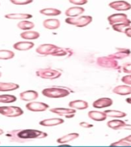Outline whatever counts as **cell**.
I'll use <instances>...</instances> for the list:
<instances>
[{
  "label": "cell",
  "instance_id": "obj_11",
  "mask_svg": "<svg viewBox=\"0 0 131 147\" xmlns=\"http://www.w3.org/2000/svg\"><path fill=\"white\" fill-rule=\"evenodd\" d=\"M109 6L113 9L119 12H126L131 9V4L126 1L124 0H118L113 1L109 4Z\"/></svg>",
  "mask_w": 131,
  "mask_h": 147
},
{
  "label": "cell",
  "instance_id": "obj_23",
  "mask_svg": "<svg viewBox=\"0 0 131 147\" xmlns=\"http://www.w3.org/2000/svg\"><path fill=\"white\" fill-rule=\"evenodd\" d=\"M5 19L14 20H27L32 18V15L29 13H9L5 15Z\"/></svg>",
  "mask_w": 131,
  "mask_h": 147
},
{
  "label": "cell",
  "instance_id": "obj_14",
  "mask_svg": "<svg viewBox=\"0 0 131 147\" xmlns=\"http://www.w3.org/2000/svg\"><path fill=\"white\" fill-rule=\"evenodd\" d=\"M64 123V120L61 118H50L43 119L39 123V124L42 126L45 127H52V126H56V125H61Z\"/></svg>",
  "mask_w": 131,
  "mask_h": 147
},
{
  "label": "cell",
  "instance_id": "obj_44",
  "mask_svg": "<svg viewBox=\"0 0 131 147\" xmlns=\"http://www.w3.org/2000/svg\"><path fill=\"white\" fill-rule=\"evenodd\" d=\"M1 76H2V72H0V77H1Z\"/></svg>",
  "mask_w": 131,
  "mask_h": 147
},
{
  "label": "cell",
  "instance_id": "obj_36",
  "mask_svg": "<svg viewBox=\"0 0 131 147\" xmlns=\"http://www.w3.org/2000/svg\"><path fill=\"white\" fill-rule=\"evenodd\" d=\"M69 2L76 5H84L88 3V0H69Z\"/></svg>",
  "mask_w": 131,
  "mask_h": 147
},
{
  "label": "cell",
  "instance_id": "obj_41",
  "mask_svg": "<svg viewBox=\"0 0 131 147\" xmlns=\"http://www.w3.org/2000/svg\"><path fill=\"white\" fill-rule=\"evenodd\" d=\"M124 139H125V140H126V141H127V142H130V143H131V135L127 136L124 138Z\"/></svg>",
  "mask_w": 131,
  "mask_h": 147
},
{
  "label": "cell",
  "instance_id": "obj_20",
  "mask_svg": "<svg viewBox=\"0 0 131 147\" xmlns=\"http://www.w3.org/2000/svg\"><path fill=\"white\" fill-rule=\"evenodd\" d=\"M79 136H80V134L77 133H69V134L64 135L57 139L56 142L59 144H66V143H69L73 140H76L77 138H79Z\"/></svg>",
  "mask_w": 131,
  "mask_h": 147
},
{
  "label": "cell",
  "instance_id": "obj_26",
  "mask_svg": "<svg viewBox=\"0 0 131 147\" xmlns=\"http://www.w3.org/2000/svg\"><path fill=\"white\" fill-rule=\"evenodd\" d=\"M39 13L46 16H57L62 13L61 10L55 8H45L39 10Z\"/></svg>",
  "mask_w": 131,
  "mask_h": 147
},
{
  "label": "cell",
  "instance_id": "obj_16",
  "mask_svg": "<svg viewBox=\"0 0 131 147\" xmlns=\"http://www.w3.org/2000/svg\"><path fill=\"white\" fill-rule=\"evenodd\" d=\"M113 92L119 96H129L131 94V86L126 84L120 85L114 87L113 89Z\"/></svg>",
  "mask_w": 131,
  "mask_h": 147
},
{
  "label": "cell",
  "instance_id": "obj_31",
  "mask_svg": "<svg viewBox=\"0 0 131 147\" xmlns=\"http://www.w3.org/2000/svg\"><path fill=\"white\" fill-rule=\"evenodd\" d=\"M15 53L8 49H0V60H9L14 58Z\"/></svg>",
  "mask_w": 131,
  "mask_h": 147
},
{
  "label": "cell",
  "instance_id": "obj_42",
  "mask_svg": "<svg viewBox=\"0 0 131 147\" xmlns=\"http://www.w3.org/2000/svg\"><path fill=\"white\" fill-rule=\"evenodd\" d=\"M126 102L127 103L130 104L131 105V97H128L127 99H126Z\"/></svg>",
  "mask_w": 131,
  "mask_h": 147
},
{
  "label": "cell",
  "instance_id": "obj_27",
  "mask_svg": "<svg viewBox=\"0 0 131 147\" xmlns=\"http://www.w3.org/2000/svg\"><path fill=\"white\" fill-rule=\"evenodd\" d=\"M125 122L118 119H115L113 120L108 121L107 123V125L109 128L113 129V130H120L121 129L122 126L125 125Z\"/></svg>",
  "mask_w": 131,
  "mask_h": 147
},
{
  "label": "cell",
  "instance_id": "obj_30",
  "mask_svg": "<svg viewBox=\"0 0 131 147\" xmlns=\"http://www.w3.org/2000/svg\"><path fill=\"white\" fill-rule=\"evenodd\" d=\"M112 29H113L114 31L117 32H121L124 33L125 30L127 28L131 26V22H123V23H118V24H115L111 26Z\"/></svg>",
  "mask_w": 131,
  "mask_h": 147
},
{
  "label": "cell",
  "instance_id": "obj_7",
  "mask_svg": "<svg viewBox=\"0 0 131 147\" xmlns=\"http://www.w3.org/2000/svg\"><path fill=\"white\" fill-rule=\"evenodd\" d=\"M59 48H60L59 46H56L54 44H42V45L37 47V49H36V52L39 55H42V56H56Z\"/></svg>",
  "mask_w": 131,
  "mask_h": 147
},
{
  "label": "cell",
  "instance_id": "obj_17",
  "mask_svg": "<svg viewBox=\"0 0 131 147\" xmlns=\"http://www.w3.org/2000/svg\"><path fill=\"white\" fill-rule=\"evenodd\" d=\"M131 51L130 49H125V48H122V49H117V51L116 53H113V54H110L109 55L110 57L112 58L115 59H124L128 57L130 55Z\"/></svg>",
  "mask_w": 131,
  "mask_h": 147
},
{
  "label": "cell",
  "instance_id": "obj_6",
  "mask_svg": "<svg viewBox=\"0 0 131 147\" xmlns=\"http://www.w3.org/2000/svg\"><path fill=\"white\" fill-rule=\"evenodd\" d=\"M23 110L19 106H0V114L2 116L15 118L23 115Z\"/></svg>",
  "mask_w": 131,
  "mask_h": 147
},
{
  "label": "cell",
  "instance_id": "obj_38",
  "mask_svg": "<svg viewBox=\"0 0 131 147\" xmlns=\"http://www.w3.org/2000/svg\"><path fill=\"white\" fill-rule=\"evenodd\" d=\"M79 125H80V126H81V127L85 128V129H90V128L93 127V124L86 123V122H80Z\"/></svg>",
  "mask_w": 131,
  "mask_h": 147
},
{
  "label": "cell",
  "instance_id": "obj_8",
  "mask_svg": "<svg viewBox=\"0 0 131 147\" xmlns=\"http://www.w3.org/2000/svg\"><path fill=\"white\" fill-rule=\"evenodd\" d=\"M49 111L52 113L56 114L58 116H65L67 119H72L75 116L76 111V109L72 108H61V107H57V108H52L49 109Z\"/></svg>",
  "mask_w": 131,
  "mask_h": 147
},
{
  "label": "cell",
  "instance_id": "obj_37",
  "mask_svg": "<svg viewBox=\"0 0 131 147\" xmlns=\"http://www.w3.org/2000/svg\"><path fill=\"white\" fill-rule=\"evenodd\" d=\"M121 82L123 83H124V84L131 86V74H129V75H126L123 76L121 79Z\"/></svg>",
  "mask_w": 131,
  "mask_h": 147
},
{
  "label": "cell",
  "instance_id": "obj_18",
  "mask_svg": "<svg viewBox=\"0 0 131 147\" xmlns=\"http://www.w3.org/2000/svg\"><path fill=\"white\" fill-rule=\"evenodd\" d=\"M85 12V9L81 6H73L66 10L65 15L67 17H78Z\"/></svg>",
  "mask_w": 131,
  "mask_h": 147
},
{
  "label": "cell",
  "instance_id": "obj_43",
  "mask_svg": "<svg viewBox=\"0 0 131 147\" xmlns=\"http://www.w3.org/2000/svg\"><path fill=\"white\" fill-rule=\"evenodd\" d=\"M3 134H4V130L3 129H0V136H2Z\"/></svg>",
  "mask_w": 131,
  "mask_h": 147
},
{
  "label": "cell",
  "instance_id": "obj_10",
  "mask_svg": "<svg viewBox=\"0 0 131 147\" xmlns=\"http://www.w3.org/2000/svg\"><path fill=\"white\" fill-rule=\"evenodd\" d=\"M107 20H108L109 24L110 26L118 24V23H123V22H131V20L128 19L127 15H126L125 13H115V14H112L107 17Z\"/></svg>",
  "mask_w": 131,
  "mask_h": 147
},
{
  "label": "cell",
  "instance_id": "obj_9",
  "mask_svg": "<svg viewBox=\"0 0 131 147\" xmlns=\"http://www.w3.org/2000/svg\"><path fill=\"white\" fill-rule=\"evenodd\" d=\"M26 108L31 112H35V113H39V112H44L47 110L49 106L48 104L45 103V102H36V101H31L29 102L26 105Z\"/></svg>",
  "mask_w": 131,
  "mask_h": 147
},
{
  "label": "cell",
  "instance_id": "obj_13",
  "mask_svg": "<svg viewBox=\"0 0 131 147\" xmlns=\"http://www.w3.org/2000/svg\"><path fill=\"white\" fill-rule=\"evenodd\" d=\"M39 97V93L35 90H26L22 92L20 94V98L21 100L26 102L34 101Z\"/></svg>",
  "mask_w": 131,
  "mask_h": 147
},
{
  "label": "cell",
  "instance_id": "obj_19",
  "mask_svg": "<svg viewBox=\"0 0 131 147\" xmlns=\"http://www.w3.org/2000/svg\"><path fill=\"white\" fill-rule=\"evenodd\" d=\"M43 26L45 29L49 30H55L60 27V21L57 19H48L44 20Z\"/></svg>",
  "mask_w": 131,
  "mask_h": 147
},
{
  "label": "cell",
  "instance_id": "obj_25",
  "mask_svg": "<svg viewBox=\"0 0 131 147\" xmlns=\"http://www.w3.org/2000/svg\"><path fill=\"white\" fill-rule=\"evenodd\" d=\"M20 88V85L13 82H0V92H11Z\"/></svg>",
  "mask_w": 131,
  "mask_h": 147
},
{
  "label": "cell",
  "instance_id": "obj_12",
  "mask_svg": "<svg viewBox=\"0 0 131 147\" xmlns=\"http://www.w3.org/2000/svg\"><path fill=\"white\" fill-rule=\"evenodd\" d=\"M113 103V99L108 97H103L95 100L93 102V107L96 109H104L111 106Z\"/></svg>",
  "mask_w": 131,
  "mask_h": 147
},
{
  "label": "cell",
  "instance_id": "obj_4",
  "mask_svg": "<svg viewBox=\"0 0 131 147\" xmlns=\"http://www.w3.org/2000/svg\"><path fill=\"white\" fill-rule=\"evenodd\" d=\"M36 75L44 80H54L60 77L62 73L59 71L50 68H42L36 71Z\"/></svg>",
  "mask_w": 131,
  "mask_h": 147
},
{
  "label": "cell",
  "instance_id": "obj_3",
  "mask_svg": "<svg viewBox=\"0 0 131 147\" xmlns=\"http://www.w3.org/2000/svg\"><path fill=\"white\" fill-rule=\"evenodd\" d=\"M93 21V17L90 16H80L78 17H67L65 22L69 25L74 26L78 28L87 26Z\"/></svg>",
  "mask_w": 131,
  "mask_h": 147
},
{
  "label": "cell",
  "instance_id": "obj_5",
  "mask_svg": "<svg viewBox=\"0 0 131 147\" xmlns=\"http://www.w3.org/2000/svg\"><path fill=\"white\" fill-rule=\"evenodd\" d=\"M97 64L98 66L108 69H117L119 68L118 61L112 58L108 55L107 56H100L97 59Z\"/></svg>",
  "mask_w": 131,
  "mask_h": 147
},
{
  "label": "cell",
  "instance_id": "obj_15",
  "mask_svg": "<svg viewBox=\"0 0 131 147\" xmlns=\"http://www.w3.org/2000/svg\"><path fill=\"white\" fill-rule=\"evenodd\" d=\"M35 46V43L30 41H20L13 45V48L18 51H28L32 49Z\"/></svg>",
  "mask_w": 131,
  "mask_h": 147
},
{
  "label": "cell",
  "instance_id": "obj_32",
  "mask_svg": "<svg viewBox=\"0 0 131 147\" xmlns=\"http://www.w3.org/2000/svg\"><path fill=\"white\" fill-rule=\"evenodd\" d=\"M16 97L13 95L3 94L0 95V103H12L16 101Z\"/></svg>",
  "mask_w": 131,
  "mask_h": 147
},
{
  "label": "cell",
  "instance_id": "obj_2",
  "mask_svg": "<svg viewBox=\"0 0 131 147\" xmlns=\"http://www.w3.org/2000/svg\"><path fill=\"white\" fill-rule=\"evenodd\" d=\"M42 94L45 97L51 99H59L68 96L70 91L66 88L61 86H53L46 88L42 90Z\"/></svg>",
  "mask_w": 131,
  "mask_h": 147
},
{
  "label": "cell",
  "instance_id": "obj_34",
  "mask_svg": "<svg viewBox=\"0 0 131 147\" xmlns=\"http://www.w3.org/2000/svg\"><path fill=\"white\" fill-rule=\"evenodd\" d=\"M9 1L10 3H12L13 5H29V4L33 2V0H9Z\"/></svg>",
  "mask_w": 131,
  "mask_h": 147
},
{
  "label": "cell",
  "instance_id": "obj_22",
  "mask_svg": "<svg viewBox=\"0 0 131 147\" xmlns=\"http://www.w3.org/2000/svg\"><path fill=\"white\" fill-rule=\"evenodd\" d=\"M88 117L93 121L97 122H103L107 119V116L104 112L100 111H90L88 113Z\"/></svg>",
  "mask_w": 131,
  "mask_h": 147
},
{
  "label": "cell",
  "instance_id": "obj_21",
  "mask_svg": "<svg viewBox=\"0 0 131 147\" xmlns=\"http://www.w3.org/2000/svg\"><path fill=\"white\" fill-rule=\"evenodd\" d=\"M68 106L70 108L74 109L83 110V109H86L89 107V103L84 100L77 99V100H73V101L70 102Z\"/></svg>",
  "mask_w": 131,
  "mask_h": 147
},
{
  "label": "cell",
  "instance_id": "obj_29",
  "mask_svg": "<svg viewBox=\"0 0 131 147\" xmlns=\"http://www.w3.org/2000/svg\"><path fill=\"white\" fill-rule=\"evenodd\" d=\"M17 27L21 30H31L35 27L34 22H30L29 20H21L17 24Z\"/></svg>",
  "mask_w": 131,
  "mask_h": 147
},
{
  "label": "cell",
  "instance_id": "obj_28",
  "mask_svg": "<svg viewBox=\"0 0 131 147\" xmlns=\"http://www.w3.org/2000/svg\"><path fill=\"white\" fill-rule=\"evenodd\" d=\"M104 113L107 116V117H110L113 119H121L126 116V113L123 111L119 110H113V109H108L105 110Z\"/></svg>",
  "mask_w": 131,
  "mask_h": 147
},
{
  "label": "cell",
  "instance_id": "obj_39",
  "mask_svg": "<svg viewBox=\"0 0 131 147\" xmlns=\"http://www.w3.org/2000/svg\"><path fill=\"white\" fill-rule=\"evenodd\" d=\"M120 130H130L131 131V124H126L125 123V125L122 126Z\"/></svg>",
  "mask_w": 131,
  "mask_h": 147
},
{
  "label": "cell",
  "instance_id": "obj_1",
  "mask_svg": "<svg viewBox=\"0 0 131 147\" xmlns=\"http://www.w3.org/2000/svg\"><path fill=\"white\" fill-rule=\"evenodd\" d=\"M48 136V133L32 129H12L5 134V137L12 142H28L33 140H40Z\"/></svg>",
  "mask_w": 131,
  "mask_h": 147
},
{
  "label": "cell",
  "instance_id": "obj_40",
  "mask_svg": "<svg viewBox=\"0 0 131 147\" xmlns=\"http://www.w3.org/2000/svg\"><path fill=\"white\" fill-rule=\"evenodd\" d=\"M124 34L126 35L127 37H129V38H131V26L129 27V28H127V29L125 30V32H124Z\"/></svg>",
  "mask_w": 131,
  "mask_h": 147
},
{
  "label": "cell",
  "instance_id": "obj_24",
  "mask_svg": "<svg viewBox=\"0 0 131 147\" xmlns=\"http://www.w3.org/2000/svg\"><path fill=\"white\" fill-rule=\"evenodd\" d=\"M20 37L25 40H35V39H39L40 37V34L36 31H30V30H27V31L22 32V33L20 34Z\"/></svg>",
  "mask_w": 131,
  "mask_h": 147
},
{
  "label": "cell",
  "instance_id": "obj_33",
  "mask_svg": "<svg viewBox=\"0 0 131 147\" xmlns=\"http://www.w3.org/2000/svg\"><path fill=\"white\" fill-rule=\"evenodd\" d=\"M110 146H130L131 143L127 142L124 138V139H121V140H119L118 141L113 142V143L110 144Z\"/></svg>",
  "mask_w": 131,
  "mask_h": 147
},
{
  "label": "cell",
  "instance_id": "obj_35",
  "mask_svg": "<svg viewBox=\"0 0 131 147\" xmlns=\"http://www.w3.org/2000/svg\"><path fill=\"white\" fill-rule=\"evenodd\" d=\"M123 72L126 74H131V63H126L122 65Z\"/></svg>",
  "mask_w": 131,
  "mask_h": 147
}]
</instances>
